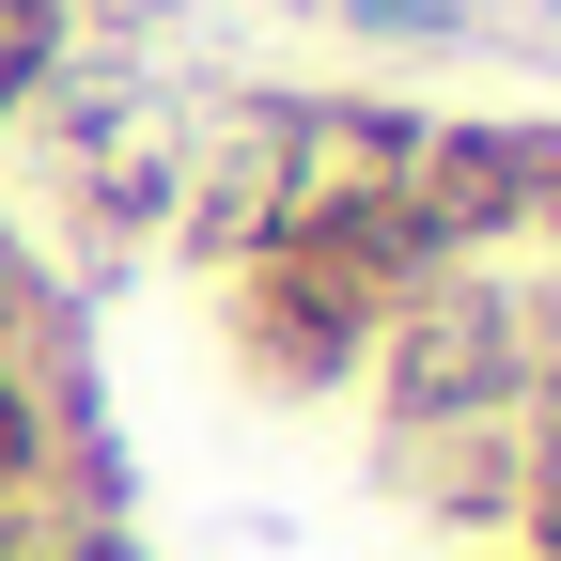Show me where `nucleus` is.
<instances>
[{"label":"nucleus","mask_w":561,"mask_h":561,"mask_svg":"<svg viewBox=\"0 0 561 561\" xmlns=\"http://www.w3.org/2000/svg\"><path fill=\"white\" fill-rule=\"evenodd\" d=\"M515 561H530V546H515Z\"/></svg>","instance_id":"7"},{"label":"nucleus","mask_w":561,"mask_h":561,"mask_svg":"<svg viewBox=\"0 0 561 561\" xmlns=\"http://www.w3.org/2000/svg\"><path fill=\"white\" fill-rule=\"evenodd\" d=\"M530 561H561V359L530 375V515H515Z\"/></svg>","instance_id":"5"},{"label":"nucleus","mask_w":561,"mask_h":561,"mask_svg":"<svg viewBox=\"0 0 561 561\" xmlns=\"http://www.w3.org/2000/svg\"><path fill=\"white\" fill-rule=\"evenodd\" d=\"M375 453H390L405 500H421V515H453V530H515V515H530V390L375 421Z\"/></svg>","instance_id":"3"},{"label":"nucleus","mask_w":561,"mask_h":561,"mask_svg":"<svg viewBox=\"0 0 561 561\" xmlns=\"http://www.w3.org/2000/svg\"><path fill=\"white\" fill-rule=\"evenodd\" d=\"M219 343L250 359V390H280V405L359 390L375 343H390V280L343 250L328 219H297V234H265V250L219 265Z\"/></svg>","instance_id":"1"},{"label":"nucleus","mask_w":561,"mask_h":561,"mask_svg":"<svg viewBox=\"0 0 561 561\" xmlns=\"http://www.w3.org/2000/svg\"><path fill=\"white\" fill-rule=\"evenodd\" d=\"M312 16H343L359 47H453V32H468V0H312Z\"/></svg>","instance_id":"6"},{"label":"nucleus","mask_w":561,"mask_h":561,"mask_svg":"<svg viewBox=\"0 0 561 561\" xmlns=\"http://www.w3.org/2000/svg\"><path fill=\"white\" fill-rule=\"evenodd\" d=\"M62 32H79V16H62V0H0V140H16V110L47 94V62H62Z\"/></svg>","instance_id":"4"},{"label":"nucleus","mask_w":561,"mask_h":561,"mask_svg":"<svg viewBox=\"0 0 561 561\" xmlns=\"http://www.w3.org/2000/svg\"><path fill=\"white\" fill-rule=\"evenodd\" d=\"M421 219L468 250H561V110H453L421 140Z\"/></svg>","instance_id":"2"}]
</instances>
